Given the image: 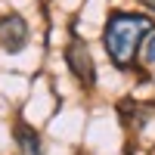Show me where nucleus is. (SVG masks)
I'll use <instances>...</instances> for the list:
<instances>
[{
	"mask_svg": "<svg viewBox=\"0 0 155 155\" xmlns=\"http://www.w3.org/2000/svg\"><path fill=\"white\" fill-rule=\"evenodd\" d=\"M155 31L149 16L140 12H112L102 31V47L115 68H134V59L140 53L143 41Z\"/></svg>",
	"mask_w": 155,
	"mask_h": 155,
	"instance_id": "obj_1",
	"label": "nucleus"
},
{
	"mask_svg": "<svg viewBox=\"0 0 155 155\" xmlns=\"http://www.w3.org/2000/svg\"><path fill=\"white\" fill-rule=\"evenodd\" d=\"M65 62H68V68L74 71V78L84 87H93V81H96L93 56H90V50H87V44L81 41V37H71V44L65 47Z\"/></svg>",
	"mask_w": 155,
	"mask_h": 155,
	"instance_id": "obj_2",
	"label": "nucleus"
},
{
	"mask_svg": "<svg viewBox=\"0 0 155 155\" xmlns=\"http://www.w3.org/2000/svg\"><path fill=\"white\" fill-rule=\"evenodd\" d=\"M28 22H25L19 12H9V16L0 19V47L6 50V53H19V50L28 44Z\"/></svg>",
	"mask_w": 155,
	"mask_h": 155,
	"instance_id": "obj_3",
	"label": "nucleus"
},
{
	"mask_svg": "<svg viewBox=\"0 0 155 155\" xmlns=\"http://www.w3.org/2000/svg\"><path fill=\"white\" fill-rule=\"evenodd\" d=\"M16 146H19V155H44L41 137H37L28 124H19L16 127Z\"/></svg>",
	"mask_w": 155,
	"mask_h": 155,
	"instance_id": "obj_4",
	"label": "nucleus"
},
{
	"mask_svg": "<svg viewBox=\"0 0 155 155\" xmlns=\"http://www.w3.org/2000/svg\"><path fill=\"white\" fill-rule=\"evenodd\" d=\"M143 62L146 65H155V31L143 41Z\"/></svg>",
	"mask_w": 155,
	"mask_h": 155,
	"instance_id": "obj_5",
	"label": "nucleus"
},
{
	"mask_svg": "<svg viewBox=\"0 0 155 155\" xmlns=\"http://www.w3.org/2000/svg\"><path fill=\"white\" fill-rule=\"evenodd\" d=\"M143 3H146V6H149V9H155V0H143Z\"/></svg>",
	"mask_w": 155,
	"mask_h": 155,
	"instance_id": "obj_6",
	"label": "nucleus"
}]
</instances>
